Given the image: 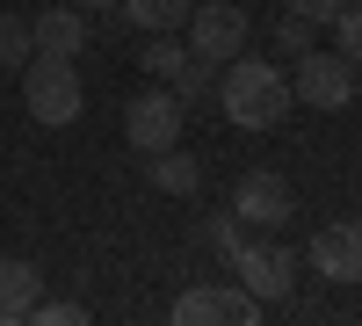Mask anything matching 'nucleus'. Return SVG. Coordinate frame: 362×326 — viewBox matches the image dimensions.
Returning a JSON list of instances; mask_svg holds the SVG:
<instances>
[{
  "instance_id": "1",
  "label": "nucleus",
  "mask_w": 362,
  "mask_h": 326,
  "mask_svg": "<svg viewBox=\"0 0 362 326\" xmlns=\"http://www.w3.org/2000/svg\"><path fill=\"white\" fill-rule=\"evenodd\" d=\"M218 109L232 116L239 131H276L283 116L297 109L290 95V73L276 66V58H225V73H218Z\"/></svg>"
},
{
  "instance_id": "2",
  "label": "nucleus",
  "mask_w": 362,
  "mask_h": 326,
  "mask_svg": "<svg viewBox=\"0 0 362 326\" xmlns=\"http://www.w3.org/2000/svg\"><path fill=\"white\" fill-rule=\"evenodd\" d=\"M22 102L37 124H73L80 116V73H73V58H51V51H29V66H22Z\"/></svg>"
},
{
  "instance_id": "3",
  "label": "nucleus",
  "mask_w": 362,
  "mask_h": 326,
  "mask_svg": "<svg viewBox=\"0 0 362 326\" xmlns=\"http://www.w3.org/2000/svg\"><path fill=\"white\" fill-rule=\"evenodd\" d=\"M181 124H189V102L174 95V87H145V95L124 109V138L138 145V153H167V145H181Z\"/></svg>"
},
{
  "instance_id": "4",
  "label": "nucleus",
  "mask_w": 362,
  "mask_h": 326,
  "mask_svg": "<svg viewBox=\"0 0 362 326\" xmlns=\"http://www.w3.org/2000/svg\"><path fill=\"white\" fill-rule=\"evenodd\" d=\"M290 66H297V73H290V95H297V102H312V109H326V116L355 102V66H348L341 51H319V44H312L305 58H290Z\"/></svg>"
},
{
  "instance_id": "5",
  "label": "nucleus",
  "mask_w": 362,
  "mask_h": 326,
  "mask_svg": "<svg viewBox=\"0 0 362 326\" xmlns=\"http://www.w3.org/2000/svg\"><path fill=\"white\" fill-rule=\"evenodd\" d=\"M181 29H189V51L210 58V66H225V58L247 51V8H239V0H196Z\"/></svg>"
},
{
  "instance_id": "6",
  "label": "nucleus",
  "mask_w": 362,
  "mask_h": 326,
  "mask_svg": "<svg viewBox=\"0 0 362 326\" xmlns=\"http://www.w3.org/2000/svg\"><path fill=\"white\" fill-rule=\"evenodd\" d=\"M225 261H232L239 290H254L261 305H283V298H290V283H297V254H290V247H247V240H239Z\"/></svg>"
},
{
  "instance_id": "7",
  "label": "nucleus",
  "mask_w": 362,
  "mask_h": 326,
  "mask_svg": "<svg viewBox=\"0 0 362 326\" xmlns=\"http://www.w3.org/2000/svg\"><path fill=\"white\" fill-rule=\"evenodd\" d=\"M268 305L239 283H203V290H181L174 298V326H210V319H232V326H254Z\"/></svg>"
},
{
  "instance_id": "8",
  "label": "nucleus",
  "mask_w": 362,
  "mask_h": 326,
  "mask_svg": "<svg viewBox=\"0 0 362 326\" xmlns=\"http://www.w3.org/2000/svg\"><path fill=\"white\" fill-rule=\"evenodd\" d=\"M232 218L247 225V232H276L290 218V182L283 174H268V167H247L232 182Z\"/></svg>"
},
{
  "instance_id": "9",
  "label": "nucleus",
  "mask_w": 362,
  "mask_h": 326,
  "mask_svg": "<svg viewBox=\"0 0 362 326\" xmlns=\"http://www.w3.org/2000/svg\"><path fill=\"white\" fill-rule=\"evenodd\" d=\"M305 254H312V269H319V276H334V283H362V218H334V225H319Z\"/></svg>"
},
{
  "instance_id": "10",
  "label": "nucleus",
  "mask_w": 362,
  "mask_h": 326,
  "mask_svg": "<svg viewBox=\"0 0 362 326\" xmlns=\"http://www.w3.org/2000/svg\"><path fill=\"white\" fill-rule=\"evenodd\" d=\"M29 44L51 51V58H80L87 51V15L73 8V0H58V8H44L37 22H29Z\"/></svg>"
},
{
  "instance_id": "11",
  "label": "nucleus",
  "mask_w": 362,
  "mask_h": 326,
  "mask_svg": "<svg viewBox=\"0 0 362 326\" xmlns=\"http://www.w3.org/2000/svg\"><path fill=\"white\" fill-rule=\"evenodd\" d=\"M37 298H44V269H37V261H22V254H8V261H0V326L29 319Z\"/></svg>"
},
{
  "instance_id": "12",
  "label": "nucleus",
  "mask_w": 362,
  "mask_h": 326,
  "mask_svg": "<svg viewBox=\"0 0 362 326\" xmlns=\"http://www.w3.org/2000/svg\"><path fill=\"white\" fill-rule=\"evenodd\" d=\"M145 160H153L145 174H153L160 196H196V189H203V160H189L181 145H167V153H145Z\"/></svg>"
},
{
  "instance_id": "13",
  "label": "nucleus",
  "mask_w": 362,
  "mask_h": 326,
  "mask_svg": "<svg viewBox=\"0 0 362 326\" xmlns=\"http://www.w3.org/2000/svg\"><path fill=\"white\" fill-rule=\"evenodd\" d=\"M189 8H196V0H116V15H131L145 37H153V29H181Z\"/></svg>"
},
{
  "instance_id": "14",
  "label": "nucleus",
  "mask_w": 362,
  "mask_h": 326,
  "mask_svg": "<svg viewBox=\"0 0 362 326\" xmlns=\"http://www.w3.org/2000/svg\"><path fill=\"white\" fill-rule=\"evenodd\" d=\"M181 58H189V44H167V29H153V44H138V66L153 73V80H174Z\"/></svg>"
},
{
  "instance_id": "15",
  "label": "nucleus",
  "mask_w": 362,
  "mask_h": 326,
  "mask_svg": "<svg viewBox=\"0 0 362 326\" xmlns=\"http://www.w3.org/2000/svg\"><path fill=\"white\" fill-rule=\"evenodd\" d=\"M167 87H174L181 102H203L210 87H218V66H210V58H196V51H189V58H181V73H174Z\"/></svg>"
},
{
  "instance_id": "16",
  "label": "nucleus",
  "mask_w": 362,
  "mask_h": 326,
  "mask_svg": "<svg viewBox=\"0 0 362 326\" xmlns=\"http://www.w3.org/2000/svg\"><path fill=\"white\" fill-rule=\"evenodd\" d=\"M29 51H37V44H29V22H22V15H0V66L22 73V66H29Z\"/></svg>"
},
{
  "instance_id": "17",
  "label": "nucleus",
  "mask_w": 362,
  "mask_h": 326,
  "mask_svg": "<svg viewBox=\"0 0 362 326\" xmlns=\"http://www.w3.org/2000/svg\"><path fill=\"white\" fill-rule=\"evenodd\" d=\"M334 51L362 73V8H341V15H334Z\"/></svg>"
},
{
  "instance_id": "18",
  "label": "nucleus",
  "mask_w": 362,
  "mask_h": 326,
  "mask_svg": "<svg viewBox=\"0 0 362 326\" xmlns=\"http://www.w3.org/2000/svg\"><path fill=\"white\" fill-rule=\"evenodd\" d=\"M305 51H312V22L283 8V22H276V58H305Z\"/></svg>"
},
{
  "instance_id": "19",
  "label": "nucleus",
  "mask_w": 362,
  "mask_h": 326,
  "mask_svg": "<svg viewBox=\"0 0 362 326\" xmlns=\"http://www.w3.org/2000/svg\"><path fill=\"white\" fill-rule=\"evenodd\" d=\"M29 319H37V326H80V319H87V305H58V298H37V305H29Z\"/></svg>"
},
{
  "instance_id": "20",
  "label": "nucleus",
  "mask_w": 362,
  "mask_h": 326,
  "mask_svg": "<svg viewBox=\"0 0 362 326\" xmlns=\"http://www.w3.org/2000/svg\"><path fill=\"white\" fill-rule=\"evenodd\" d=\"M203 240H210V247H218V254H232L239 240H247V225H239V218L225 211V218H210V225H203Z\"/></svg>"
},
{
  "instance_id": "21",
  "label": "nucleus",
  "mask_w": 362,
  "mask_h": 326,
  "mask_svg": "<svg viewBox=\"0 0 362 326\" xmlns=\"http://www.w3.org/2000/svg\"><path fill=\"white\" fill-rule=\"evenodd\" d=\"M283 8H290V15H305V22L319 29V22H334V15L348 8V0H283Z\"/></svg>"
},
{
  "instance_id": "22",
  "label": "nucleus",
  "mask_w": 362,
  "mask_h": 326,
  "mask_svg": "<svg viewBox=\"0 0 362 326\" xmlns=\"http://www.w3.org/2000/svg\"><path fill=\"white\" fill-rule=\"evenodd\" d=\"M73 8H80V15H109L116 0H73Z\"/></svg>"
},
{
  "instance_id": "23",
  "label": "nucleus",
  "mask_w": 362,
  "mask_h": 326,
  "mask_svg": "<svg viewBox=\"0 0 362 326\" xmlns=\"http://www.w3.org/2000/svg\"><path fill=\"white\" fill-rule=\"evenodd\" d=\"M348 8H362V0H348Z\"/></svg>"
}]
</instances>
